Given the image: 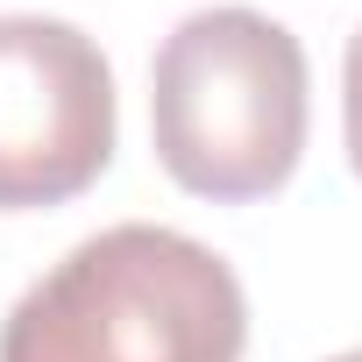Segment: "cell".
<instances>
[{
  "mask_svg": "<svg viewBox=\"0 0 362 362\" xmlns=\"http://www.w3.org/2000/svg\"><path fill=\"white\" fill-rule=\"evenodd\" d=\"M249 298L206 242L121 221L50 263L0 327V362H242Z\"/></svg>",
  "mask_w": 362,
  "mask_h": 362,
  "instance_id": "cell-1",
  "label": "cell"
},
{
  "mask_svg": "<svg viewBox=\"0 0 362 362\" xmlns=\"http://www.w3.org/2000/svg\"><path fill=\"white\" fill-rule=\"evenodd\" d=\"M305 50L256 8L185 15L149 64L156 163L192 199H270L305 156Z\"/></svg>",
  "mask_w": 362,
  "mask_h": 362,
  "instance_id": "cell-2",
  "label": "cell"
},
{
  "mask_svg": "<svg viewBox=\"0 0 362 362\" xmlns=\"http://www.w3.org/2000/svg\"><path fill=\"white\" fill-rule=\"evenodd\" d=\"M114 71L78 22L0 15V214L64 206L114 163Z\"/></svg>",
  "mask_w": 362,
  "mask_h": 362,
  "instance_id": "cell-3",
  "label": "cell"
},
{
  "mask_svg": "<svg viewBox=\"0 0 362 362\" xmlns=\"http://www.w3.org/2000/svg\"><path fill=\"white\" fill-rule=\"evenodd\" d=\"M341 128H348V163L362 177V29L348 36V64H341Z\"/></svg>",
  "mask_w": 362,
  "mask_h": 362,
  "instance_id": "cell-4",
  "label": "cell"
},
{
  "mask_svg": "<svg viewBox=\"0 0 362 362\" xmlns=\"http://www.w3.org/2000/svg\"><path fill=\"white\" fill-rule=\"evenodd\" d=\"M327 362H362V348H348V355H327Z\"/></svg>",
  "mask_w": 362,
  "mask_h": 362,
  "instance_id": "cell-5",
  "label": "cell"
}]
</instances>
